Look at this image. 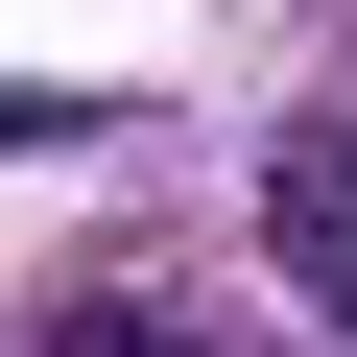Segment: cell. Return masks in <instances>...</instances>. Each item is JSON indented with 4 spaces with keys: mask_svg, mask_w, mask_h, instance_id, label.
I'll return each instance as SVG.
<instances>
[{
    "mask_svg": "<svg viewBox=\"0 0 357 357\" xmlns=\"http://www.w3.org/2000/svg\"><path fill=\"white\" fill-rule=\"evenodd\" d=\"M262 238H286V286L357 333V119H286V167H262Z\"/></svg>",
    "mask_w": 357,
    "mask_h": 357,
    "instance_id": "6da1fadb",
    "label": "cell"
}]
</instances>
